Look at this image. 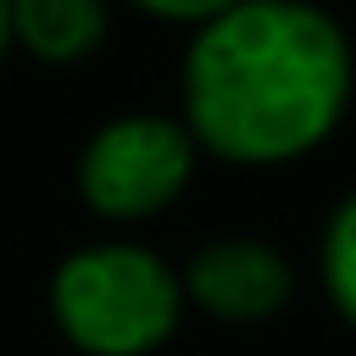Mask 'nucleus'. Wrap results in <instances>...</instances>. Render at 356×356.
<instances>
[{"instance_id": "nucleus-1", "label": "nucleus", "mask_w": 356, "mask_h": 356, "mask_svg": "<svg viewBox=\"0 0 356 356\" xmlns=\"http://www.w3.org/2000/svg\"><path fill=\"white\" fill-rule=\"evenodd\" d=\"M345 28L312 0H239L184 50V128L239 167L312 156L350 106Z\"/></svg>"}, {"instance_id": "nucleus-2", "label": "nucleus", "mask_w": 356, "mask_h": 356, "mask_svg": "<svg viewBox=\"0 0 356 356\" xmlns=\"http://www.w3.org/2000/svg\"><path fill=\"white\" fill-rule=\"evenodd\" d=\"M50 312L83 356H150L178 328L184 284L145 245H89L56 267Z\"/></svg>"}, {"instance_id": "nucleus-3", "label": "nucleus", "mask_w": 356, "mask_h": 356, "mask_svg": "<svg viewBox=\"0 0 356 356\" xmlns=\"http://www.w3.org/2000/svg\"><path fill=\"white\" fill-rule=\"evenodd\" d=\"M189 172H195V134L156 111H134V117L95 128V139L78 156L83 200L117 222L156 217L161 206H172Z\"/></svg>"}, {"instance_id": "nucleus-4", "label": "nucleus", "mask_w": 356, "mask_h": 356, "mask_svg": "<svg viewBox=\"0 0 356 356\" xmlns=\"http://www.w3.org/2000/svg\"><path fill=\"white\" fill-rule=\"evenodd\" d=\"M184 295L217 323H267L289 306L295 273L261 239H217L184 267Z\"/></svg>"}, {"instance_id": "nucleus-5", "label": "nucleus", "mask_w": 356, "mask_h": 356, "mask_svg": "<svg viewBox=\"0 0 356 356\" xmlns=\"http://www.w3.org/2000/svg\"><path fill=\"white\" fill-rule=\"evenodd\" d=\"M11 33L39 61H78L106 39V0H11Z\"/></svg>"}, {"instance_id": "nucleus-6", "label": "nucleus", "mask_w": 356, "mask_h": 356, "mask_svg": "<svg viewBox=\"0 0 356 356\" xmlns=\"http://www.w3.org/2000/svg\"><path fill=\"white\" fill-rule=\"evenodd\" d=\"M323 289H328L334 312L356 328V189L334 206V217L323 228Z\"/></svg>"}, {"instance_id": "nucleus-7", "label": "nucleus", "mask_w": 356, "mask_h": 356, "mask_svg": "<svg viewBox=\"0 0 356 356\" xmlns=\"http://www.w3.org/2000/svg\"><path fill=\"white\" fill-rule=\"evenodd\" d=\"M139 11H150V17H161V22H211V17H222L228 6H239V0H134Z\"/></svg>"}, {"instance_id": "nucleus-8", "label": "nucleus", "mask_w": 356, "mask_h": 356, "mask_svg": "<svg viewBox=\"0 0 356 356\" xmlns=\"http://www.w3.org/2000/svg\"><path fill=\"white\" fill-rule=\"evenodd\" d=\"M6 39H11V0H0V56H6Z\"/></svg>"}]
</instances>
